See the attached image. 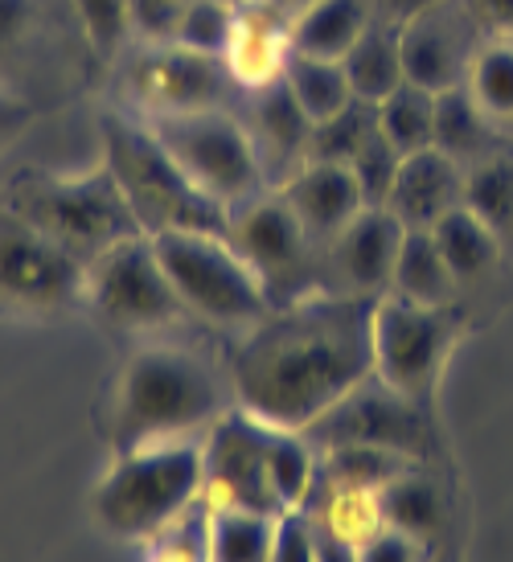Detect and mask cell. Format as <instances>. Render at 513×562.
I'll use <instances>...</instances> for the list:
<instances>
[{"instance_id": "obj_1", "label": "cell", "mask_w": 513, "mask_h": 562, "mask_svg": "<svg viewBox=\"0 0 513 562\" xmlns=\"http://www.w3.org/2000/svg\"><path fill=\"white\" fill-rule=\"evenodd\" d=\"M373 374V300L316 288L276 304L234 349V403L250 415L309 431Z\"/></svg>"}, {"instance_id": "obj_2", "label": "cell", "mask_w": 513, "mask_h": 562, "mask_svg": "<svg viewBox=\"0 0 513 562\" xmlns=\"http://www.w3.org/2000/svg\"><path fill=\"white\" fill-rule=\"evenodd\" d=\"M222 411V382L202 358L172 345L136 349L120 370L111 398V452L193 439L198 431H210Z\"/></svg>"}, {"instance_id": "obj_3", "label": "cell", "mask_w": 513, "mask_h": 562, "mask_svg": "<svg viewBox=\"0 0 513 562\" xmlns=\"http://www.w3.org/2000/svg\"><path fill=\"white\" fill-rule=\"evenodd\" d=\"M205 493V460L198 439H165L115 452L91 493L99 530L120 542L148 547Z\"/></svg>"}, {"instance_id": "obj_4", "label": "cell", "mask_w": 513, "mask_h": 562, "mask_svg": "<svg viewBox=\"0 0 513 562\" xmlns=\"http://www.w3.org/2000/svg\"><path fill=\"white\" fill-rule=\"evenodd\" d=\"M103 165L111 169L144 235L226 231V222H231V214L214 198H205L202 189L189 181V172L172 160L153 124L108 115L103 120Z\"/></svg>"}, {"instance_id": "obj_5", "label": "cell", "mask_w": 513, "mask_h": 562, "mask_svg": "<svg viewBox=\"0 0 513 562\" xmlns=\"http://www.w3.org/2000/svg\"><path fill=\"white\" fill-rule=\"evenodd\" d=\"M16 218L37 226L75 259L91 263L120 238L144 235L127 198L120 193L111 169L99 160L87 172H58V177H25L9 193Z\"/></svg>"}, {"instance_id": "obj_6", "label": "cell", "mask_w": 513, "mask_h": 562, "mask_svg": "<svg viewBox=\"0 0 513 562\" xmlns=\"http://www.w3.org/2000/svg\"><path fill=\"white\" fill-rule=\"evenodd\" d=\"M153 243L186 313L238 333L271 313L264 283L234 250L226 231H165L153 235Z\"/></svg>"}, {"instance_id": "obj_7", "label": "cell", "mask_w": 513, "mask_h": 562, "mask_svg": "<svg viewBox=\"0 0 513 562\" xmlns=\"http://www.w3.org/2000/svg\"><path fill=\"white\" fill-rule=\"evenodd\" d=\"M465 337L451 304H415L403 296L373 300V378L411 403L436 398L448 361Z\"/></svg>"}, {"instance_id": "obj_8", "label": "cell", "mask_w": 513, "mask_h": 562, "mask_svg": "<svg viewBox=\"0 0 513 562\" xmlns=\"http://www.w3.org/2000/svg\"><path fill=\"white\" fill-rule=\"evenodd\" d=\"M148 124L172 153V160L189 172V181L202 189L205 198H214L226 214L267 189V169L250 127L238 124L222 108L156 115Z\"/></svg>"}, {"instance_id": "obj_9", "label": "cell", "mask_w": 513, "mask_h": 562, "mask_svg": "<svg viewBox=\"0 0 513 562\" xmlns=\"http://www.w3.org/2000/svg\"><path fill=\"white\" fill-rule=\"evenodd\" d=\"M226 238L259 276L271 308L325 288V250L292 214L280 189H264L259 198L234 205Z\"/></svg>"}, {"instance_id": "obj_10", "label": "cell", "mask_w": 513, "mask_h": 562, "mask_svg": "<svg viewBox=\"0 0 513 562\" xmlns=\"http://www.w3.org/2000/svg\"><path fill=\"white\" fill-rule=\"evenodd\" d=\"M82 304H91L111 328H124V333L165 328L186 313L169 271L156 255L153 235L120 238L99 259H91Z\"/></svg>"}, {"instance_id": "obj_11", "label": "cell", "mask_w": 513, "mask_h": 562, "mask_svg": "<svg viewBox=\"0 0 513 562\" xmlns=\"http://www.w3.org/2000/svg\"><path fill=\"white\" fill-rule=\"evenodd\" d=\"M87 296V263L0 210V313H58Z\"/></svg>"}, {"instance_id": "obj_12", "label": "cell", "mask_w": 513, "mask_h": 562, "mask_svg": "<svg viewBox=\"0 0 513 562\" xmlns=\"http://www.w3.org/2000/svg\"><path fill=\"white\" fill-rule=\"evenodd\" d=\"M271 436H276V423L250 415L238 403L226 406L202 439L205 501L280 514L271 493Z\"/></svg>"}, {"instance_id": "obj_13", "label": "cell", "mask_w": 513, "mask_h": 562, "mask_svg": "<svg viewBox=\"0 0 513 562\" xmlns=\"http://www.w3.org/2000/svg\"><path fill=\"white\" fill-rule=\"evenodd\" d=\"M304 436L316 448H342V443H370L390 448L411 460L427 452V406L411 403L399 391H390L382 378H366L361 386L345 394L337 406H328Z\"/></svg>"}, {"instance_id": "obj_14", "label": "cell", "mask_w": 513, "mask_h": 562, "mask_svg": "<svg viewBox=\"0 0 513 562\" xmlns=\"http://www.w3.org/2000/svg\"><path fill=\"white\" fill-rule=\"evenodd\" d=\"M226 82H231V75H226L222 58L186 49L177 42L148 46L127 66V94L136 99V108L148 111V120L219 108Z\"/></svg>"}, {"instance_id": "obj_15", "label": "cell", "mask_w": 513, "mask_h": 562, "mask_svg": "<svg viewBox=\"0 0 513 562\" xmlns=\"http://www.w3.org/2000/svg\"><path fill=\"white\" fill-rule=\"evenodd\" d=\"M406 226L387 205H366L358 218L325 243V288L378 300L390 292Z\"/></svg>"}, {"instance_id": "obj_16", "label": "cell", "mask_w": 513, "mask_h": 562, "mask_svg": "<svg viewBox=\"0 0 513 562\" xmlns=\"http://www.w3.org/2000/svg\"><path fill=\"white\" fill-rule=\"evenodd\" d=\"M288 58H292V13L276 0H238L231 46L222 54L234 87L264 91L283 79Z\"/></svg>"}, {"instance_id": "obj_17", "label": "cell", "mask_w": 513, "mask_h": 562, "mask_svg": "<svg viewBox=\"0 0 513 562\" xmlns=\"http://www.w3.org/2000/svg\"><path fill=\"white\" fill-rule=\"evenodd\" d=\"M283 202L292 205V214L304 222L321 250L337 231H345L349 222L366 210L361 186L349 165H333V160H304L300 169H292L280 181Z\"/></svg>"}, {"instance_id": "obj_18", "label": "cell", "mask_w": 513, "mask_h": 562, "mask_svg": "<svg viewBox=\"0 0 513 562\" xmlns=\"http://www.w3.org/2000/svg\"><path fill=\"white\" fill-rule=\"evenodd\" d=\"M456 205H465V165L439 148L406 153L387 198L390 214L406 231H432Z\"/></svg>"}, {"instance_id": "obj_19", "label": "cell", "mask_w": 513, "mask_h": 562, "mask_svg": "<svg viewBox=\"0 0 513 562\" xmlns=\"http://www.w3.org/2000/svg\"><path fill=\"white\" fill-rule=\"evenodd\" d=\"M399 49H403V75L423 91H448L460 87L468 75L472 42H465L460 21L448 13V4H439L432 13H420L399 25Z\"/></svg>"}, {"instance_id": "obj_20", "label": "cell", "mask_w": 513, "mask_h": 562, "mask_svg": "<svg viewBox=\"0 0 513 562\" xmlns=\"http://www.w3.org/2000/svg\"><path fill=\"white\" fill-rule=\"evenodd\" d=\"M250 136L255 148L264 157V169H280V181L292 169H300L309 160V140H312V120L304 108L292 99V91L280 82H271L264 91H255V108H250Z\"/></svg>"}, {"instance_id": "obj_21", "label": "cell", "mask_w": 513, "mask_h": 562, "mask_svg": "<svg viewBox=\"0 0 513 562\" xmlns=\"http://www.w3.org/2000/svg\"><path fill=\"white\" fill-rule=\"evenodd\" d=\"M432 235H436L439 250H444V259H448L451 276L460 288L468 283H481L484 276H493L501 263V238H498V226L493 222H484L477 210H468V205H456L451 214L432 226Z\"/></svg>"}, {"instance_id": "obj_22", "label": "cell", "mask_w": 513, "mask_h": 562, "mask_svg": "<svg viewBox=\"0 0 513 562\" xmlns=\"http://www.w3.org/2000/svg\"><path fill=\"white\" fill-rule=\"evenodd\" d=\"M370 25V13L361 0H312L292 13V49L312 58L342 63L349 46Z\"/></svg>"}, {"instance_id": "obj_23", "label": "cell", "mask_w": 513, "mask_h": 562, "mask_svg": "<svg viewBox=\"0 0 513 562\" xmlns=\"http://www.w3.org/2000/svg\"><path fill=\"white\" fill-rule=\"evenodd\" d=\"M456 292H460V283L451 276L436 235L432 231H406L387 296H403L415 300V304H451Z\"/></svg>"}, {"instance_id": "obj_24", "label": "cell", "mask_w": 513, "mask_h": 562, "mask_svg": "<svg viewBox=\"0 0 513 562\" xmlns=\"http://www.w3.org/2000/svg\"><path fill=\"white\" fill-rule=\"evenodd\" d=\"M432 148L448 153L460 165H477V160L493 157V120L481 111V103L468 94V87H448L436 94V132H432Z\"/></svg>"}, {"instance_id": "obj_25", "label": "cell", "mask_w": 513, "mask_h": 562, "mask_svg": "<svg viewBox=\"0 0 513 562\" xmlns=\"http://www.w3.org/2000/svg\"><path fill=\"white\" fill-rule=\"evenodd\" d=\"M276 517L247 505H219L210 501V533H205V559L219 562H264L276 547Z\"/></svg>"}, {"instance_id": "obj_26", "label": "cell", "mask_w": 513, "mask_h": 562, "mask_svg": "<svg viewBox=\"0 0 513 562\" xmlns=\"http://www.w3.org/2000/svg\"><path fill=\"white\" fill-rule=\"evenodd\" d=\"M342 66H345L349 87H354V99L378 108L390 91H399V87L406 82L403 49H399V30H378V25H366V33L349 46V54L342 58Z\"/></svg>"}, {"instance_id": "obj_27", "label": "cell", "mask_w": 513, "mask_h": 562, "mask_svg": "<svg viewBox=\"0 0 513 562\" xmlns=\"http://www.w3.org/2000/svg\"><path fill=\"white\" fill-rule=\"evenodd\" d=\"M283 87L292 91V99L304 108L312 124H321L328 115H337L342 108L354 103V87L345 79V66L333 58H312V54H295L283 66Z\"/></svg>"}, {"instance_id": "obj_28", "label": "cell", "mask_w": 513, "mask_h": 562, "mask_svg": "<svg viewBox=\"0 0 513 562\" xmlns=\"http://www.w3.org/2000/svg\"><path fill=\"white\" fill-rule=\"evenodd\" d=\"M382 514L394 530L411 533L423 547H432V538L444 530V497L436 484L415 469H406L403 476H394L382 488Z\"/></svg>"}, {"instance_id": "obj_29", "label": "cell", "mask_w": 513, "mask_h": 562, "mask_svg": "<svg viewBox=\"0 0 513 562\" xmlns=\"http://www.w3.org/2000/svg\"><path fill=\"white\" fill-rule=\"evenodd\" d=\"M465 87L493 124L513 120V37L489 33L484 42H477L468 58Z\"/></svg>"}, {"instance_id": "obj_30", "label": "cell", "mask_w": 513, "mask_h": 562, "mask_svg": "<svg viewBox=\"0 0 513 562\" xmlns=\"http://www.w3.org/2000/svg\"><path fill=\"white\" fill-rule=\"evenodd\" d=\"M378 132L387 136L399 153H420L432 148L436 132V91H423L415 82H403L399 91H390L378 103Z\"/></svg>"}, {"instance_id": "obj_31", "label": "cell", "mask_w": 513, "mask_h": 562, "mask_svg": "<svg viewBox=\"0 0 513 562\" xmlns=\"http://www.w3.org/2000/svg\"><path fill=\"white\" fill-rule=\"evenodd\" d=\"M378 132V108L354 99L349 108H342L337 115H328L321 124H312L309 140V160H333V165H349L361 148L373 140Z\"/></svg>"}, {"instance_id": "obj_32", "label": "cell", "mask_w": 513, "mask_h": 562, "mask_svg": "<svg viewBox=\"0 0 513 562\" xmlns=\"http://www.w3.org/2000/svg\"><path fill=\"white\" fill-rule=\"evenodd\" d=\"M234 16H238V0H189L172 42L198 49V54H210V58H222L231 46Z\"/></svg>"}, {"instance_id": "obj_33", "label": "cell", "mask_w": 513, "mask_h": 562, "mask_svg": "<svg viewBox=\"0 0 513 562\" xmlns=\"http://www.w3.org/2000/svg\"><path fill=\"white\" fill-rule=\"evenodd\" d=\"M465 205L484 222L505 226L513 218V165L501 157H484L465 169Z\"/></svg>"}, {"instance_id": "obj_34", "label": "cell", "mask_w": 513, "mask_h": 562, "mask_svg": "<svg viewBox=\"0 0 513 562\" xmlns=\"http://www.w3.org/2000/svg\"><path fill=\"white\" fill-rule=\"evenodd\" d=\"M399 165H403V153H399L382 132H373V140L361 148L358 157L349 160V169H354V177H358L366 205H387L390 186H394V177H399Z\"/></svg>"}, {"instance_id": "obj_35", "label": "cell", "mask_w": 513, "mask_h": 562, "mask_svg": "<svg viewBox=\"0 0 513 562\" xmlns=\"http://www.w3.org/2000/svg\"><path fill=\"white\" fill-rule=\"evenodd\" d=\"M75 13L99 54H115L132 33V0H75Z\"/></svg>"}, {"instance_id": "obj_36", "label": "cell", "mask_w": 513, "mask_h": 562, "mask_svg": "<svg viewBox=\"0 0 513 562\" xmlns=\"http://www.w3.org/2000/svg\"><path fill=\"white\" fill-rule=\"evenodd\" d=\"M186 4L189 0H132V33H141L148 46H165L177 37Z\"/></svg>"}, {"instance_id": "obj_37", "label": "cell", "mask_w": 513, "mask_h": 562, "mask_svg": "<svg viewBox=\"0 0 513 562\" xmlns=\"http://www.w3.org/2000/svg\"><path fill=\"white\" fill-rule=\"evenodd\" d=\"M423 542H415V538H411V533H403V530H394V526H382V530H378V538H373L370 547L361 550V559L366 562H387V559H420L423 554Z\"/></svg>"}, {"instance_id": "obj_38", "label": "cell", "mask_w": 513, "mask_h": 562, "mask_svg": "<svg viewBox=\"0 0 513 562\" xmlns=\"http://www.w3.org/2000/svg\"><path fill=\"white\" fill-rule=\"evenodd\" d=\"M33 4L30 0H0V58H9L16 42L30 30Z\"/></svg>"}, {"instance_id": "obj_39", "label": "cell", "mask_w": 513, "mask_h": 562, "mask_svg": "<svg viewBox=\"0 0 513 562\" xmlns=\"http://www.w3.org/2000/svg\"><path fill=\"white\" fill-rule=\"evenodd\" d=\"M468 16L493 37H513V0H468Z\"/></svg>"}, {"instance_id": "obj_40", "label": "cell", "mask_w": 513, "mask_h": 562, "mask_svg": "<svg viewBox=\"0 0 513 562\" xmlns=\"http://www.w3.org/2000/svg\"><path fill=\"white\" fill-rule=\"evenodd\" d=\"M25 124H30V108H25L13 91H4V87H0V144L13 140Z\"/></svg>"}, {"instance_id": "obj_41", "label": "cell", "mask_w": 513, "mask_h": 562, "mask_svg": "<svg viewBox=\"0 0 513 562\" xmlns=\"http://www.w3.org/2000/svg\"><path fill=\"white\" fill-rule=\"evenodd\" d=\"M382 4H387L390 21H394V25H403V21H411V16L432 13V9L448 4V0H382Z\"/></svg>"}, {"instance_id": "obj_42", "label": "cell", "mask_w": 513, "mask_h": 562, "mask_svg": "<svg viewBox=\"0 0 513 562\" xmlns=\"http://www.w3.org/2000/svg\"><path fill=\"white\" fill-rule=\"evenodd\" d=\"M280 9H288V13H295V9H304V4H312V0H276Z\"/></svg>"}]
</instances>
